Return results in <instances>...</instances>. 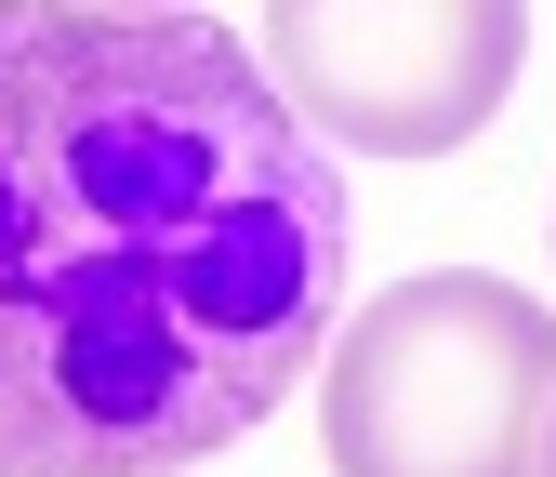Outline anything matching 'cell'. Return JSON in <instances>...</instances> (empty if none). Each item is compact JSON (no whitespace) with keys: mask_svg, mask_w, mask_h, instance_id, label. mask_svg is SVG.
I'll return each mask as SVG.
<instances>
[{"mask_svg":"<svg viewBox=\"0 0 556 477\" xmlns=\"http://www.w3.org/2000/svg\"><path fill=\"white\" fill-rule=\"evenodd\" d=\"M543 477H556V451H543Z\"/></svg>","mask_w":556,"mask_h":477,"instance_id":"cell-5","label":"cell"},{"mask_svg":"<svg viewBox=\"0 0 556 477\" xmlns=\"http://www.w3.org/2000/svg\"><path fill=\"white\" fill-rule=\"evenodd\" d=\"M331 477H543L556 451V318L517 279H397L331 331L318 372Z\"/></svg>","mask_w":556,"mask_h":477,"instance_id":"cell-2","label":"cell"},{"mask_svg":"<svg viewBox=\"0 0 556 477\" xmlns=\"http://www.w3.org/2000/svg\"><path fill=\"white\" fill-rule=\"evenodd\" d=\"M93 14H186V0H93Z\"/></svg>","mask_w":556,"mask_h":477,"instance_id":"cell-4","label":"cell"},{"mask_svg":"<svg viewBox=\"0 0 556 477\" xmlns=\"http://www.w3.org/2000/svg\"><path fill=\"white\" fill-rule=\"evenodd\" d=\"M344 173L199 14L0 0V477H186L344 318Z\"/></svg>","mask_w":556,"mask_h":477,"instance_id":"cell-1","label":"cell"},{"mask_svg":"<svg viewBox=\"0 0 556 477\" xmlns=\"http://www.w3.org/2000/svg\"><path fill=\"white\" fill-rule=\"evenodd\" d=\"M265 80L305 133L371 160H451L530 66V0H265Z\"/></svg>","mask_w":556,"mask_h":477,"instance_id":"cell-3","label":"cell"}]
</instances>
